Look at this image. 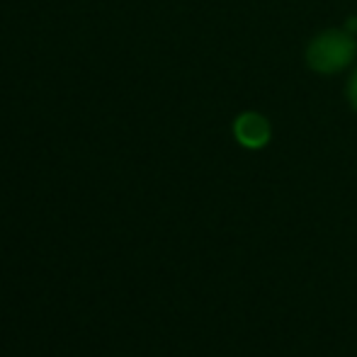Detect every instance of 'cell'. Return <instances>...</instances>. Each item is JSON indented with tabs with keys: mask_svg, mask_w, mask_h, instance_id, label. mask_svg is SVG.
<instances>
[{
	"mask_svg": "<svg viewBox=\"0 0 357 357\" xmlns=\"http://www.w3.org/2000/svg\"><path fill=\"white\" fill-rule=\"evenodd\" d=\"M234 132H236V139L243 146H248V149H260V146H265L270 139V124H268V119L260 117V114L245 112L236 119Z\"/></svg>",
	"mask_w": 357,
	"mask_h": 357,
	"instance_id": "7a4b0ae2",
	"label": "cell"
},
{
	"mask_svg": "<svg viewBox=\"0 0 357 357\" xmlns=\"http://www.w3.org/2000/svg\"><path fill=\"white\" fill-rule=\"evenodd\" d=\"M355 56V42L345 32H326L309 47V66L319 73H335Z\"/></svg>",
	"mask_w": 357,
	"mask_h": 357,
	"instance_id": "6da1fadb",
	"label": "cell"
},
{
	"mask_svg": "<svg viewBox=\"0 0 357 357\" xmlns=\"http://www.w3.org/2000/svg\"><path fill=\"white\" fill-rule=\"evenodd\" d=\"M350 102H353V107L357 109V73L353 75V80H350Z\"/></svg>",
	"mask_w": 357,
	"mask_h": 357,
	"instance_id": "3957f363",
	"label": "cell"
}]
</instances>
